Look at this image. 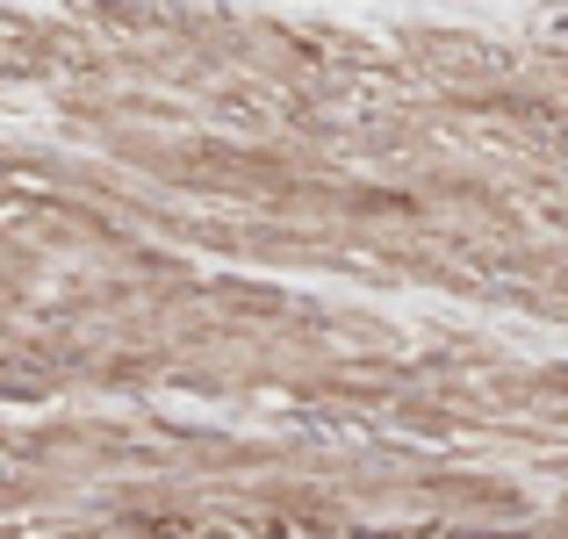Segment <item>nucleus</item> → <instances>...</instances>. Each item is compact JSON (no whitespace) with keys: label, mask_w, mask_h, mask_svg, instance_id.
<instances>
[{"label":"nucleus","mask_w":568,"mask_h":539,"mask_svg":"<svg viewBox=\"0 0 568 539\" xmlns=\"http://www.w3.org/2000/svg\"><path fill=\"white\" fill-rule=\"evenodd\" d=\"M202 539H231V532H202Z\"/></svg>","instance_id":"1"},{"label":"nucleus","mask_w":568,"mask_h":539,"mask_svg":"<svg viewBox=\"0 0 568 539\" xmlns=\"http://www.w3.org/2000/svg\"><path fill=\"white\" fill-rule=\"evenodd\" d=\"M159 539H173V532H159Z\"/></svg>","instance_id":"2"}]
</instances>
